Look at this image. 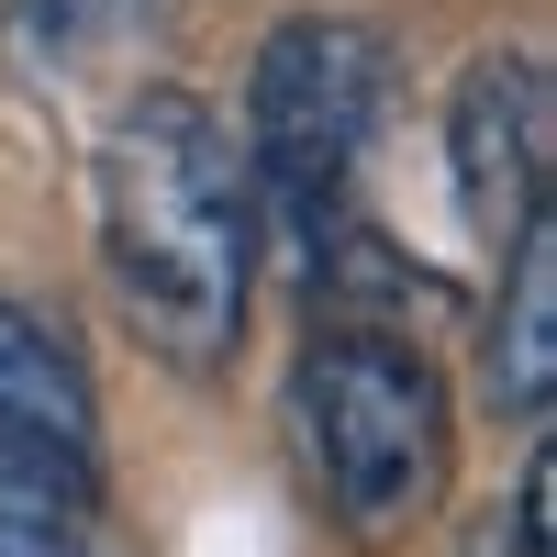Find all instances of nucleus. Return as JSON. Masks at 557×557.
<instances>
[{
  "label": "nucleus",
  "mask_w": 557,
  "mask_h": 557,
  "mask_svg": "<svg viewBox=\"0 0 557 557\" xmlns=\"http://www.w3.org/2000/svg\"><path fill=\"white\" fill-rule=\"evenodd\" d=\"M246 257H257V190L190 89H146L101 134V268L134 335L178 368H223L246 323Z\"/></svg>",
  "instance_id": "1"
},
{
  "label": "nucleus",
  "mask_w": 557,
  "mask_h": 557,
  "mask_svg": "<svg viewBox=\"0 0 557 557\" xmlns=\"http://www.w3.org/2000/svg\"><path fill=\"white\" fill-rule=\"evenodd\" d=\"M301 424L312 469L357 535H401L446 480V391L401 335H323L301 357Z\"/></svg>",
  "instance_id": "2"
},
{
  "label": "nucleus",
  "mask_w": 557,
  "mask_h": 557,
  "mask_svg": "<svg viewBox=\"0 0 557 557\" xmlns=\"http://www.w3.org/2000/svg\"><path fill=\"white\" fill-rule=\"evenodd\" d=\"M380 78L391 57L368 23H278L246 78V190H268L290 223H323L380 123Z\"/></svg>",
  "instance_id": "3"
},
{
  "label": "nucleus",
  "mask_w": 557,
  "mask_h": 557,
  "mask_svg": "<svg viewBox=\"0 0 557 557\" xmlns=\"http://www.w3.org/2000/svg\"><path fill=\"white\" fill-rule=\"evenodd\" d=\"M446 157H457V201H469L480 235H524L546 212V67L480 57L446 112Z\"/></svg>",
  "instance_id": "4"
},
{
  "label": "nucleus",
  "mask_w": 557,
  "mask_h": 557,
  "mask_svg": "<svg viewBox=\"0 0 557 557\" xmlns=\"http://www.w3.org/2000/svg\"><path fill=\"white\" fill-rule=\"evenodd\" d=\"M89 446H101V424H89V380L67 335L0 290V480L89 491Z\"/></svg>",
  "instance_id": "5"
},
{
  "label": "nucleus",
  "mask_w": 557,
  "mask_h": 557,
  "mask_svg": "<svg viewBox=\"0 0 557 557\" xmlns=\"http://www.w3.org/2000/svg\"><path fill=\"white\" fill-rule=\"evenodd\" d=\"M546 380H557V212L513 235V290L491 312V401L546 412Z\"/></svg>",
  "instance_id": "6"
},
{
  "label": "nucleus",
  "mask_w": 557,
  "mask_h": 557,
  "mask_svg": "<svg viewBox=\"0 0 557 557\" xmlns=\"http://www.w3.org/2000/svg\"><path fill=\"white\" fill-rule=\"evenodd\" d=\"M168 23V0H23V67H101L123 45H146Z\"/></svg>",
  "instance_id": "7"
},
{
  "label": "nucleus",
  "mask_w": 557,
  "mask_h": 557,
  "mask_svg": "<svg viewBox=\"0 0 557 557\" xmlns=\"http://www.w3.org/2000/svg\"><path fill=\"white\" fill-rule=\"evenodd\" d=\"M0 557H101L78 491L57 480H0Z\"/></svg>",
  "instance_id": "8"
}]
</instances>
